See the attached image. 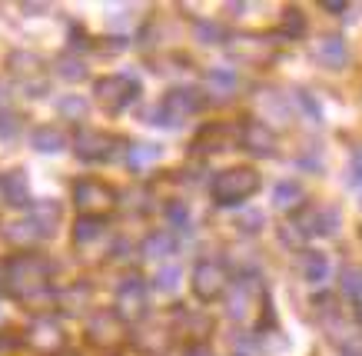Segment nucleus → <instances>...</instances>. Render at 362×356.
I'll list each match as a JSON object with an SVG mask.
<instances>
[{"mask_svg": "<svg viewBox=\"0 0 362 356\" xmlns=\"http://www.w3.org/2000/svg\"><path fill=\"white\" fill-rule=\"evenodd\" d=\"M4 289L13 300L37 303L50 297V263L37 253H21L4 263Z\"/></svg>", "mask_w": 362, "mask_h": 356, "instance_id": "f257e3e1", "label": "nucleus"}, {"mask_svg": "<svg viewBox=\"0 0 362 356\" xmlns=\"http://www.w3.org/2000/svg\"><path fill=\"white\" fill-rule=\"evenodd\" d=\"M226 313H230V320L256 323L263 333H269L266 326L273 323V313L266 306V287L259 283L256 273H243V277L236 280V287H233L230 297H226Z\"/></svg>", "mask_w": 362, "mask_h": 356, "instance_id": "f03ea898", "label": "nucleus"}, {"mask_svg": "<svg viewBox=\"0 0 362 356\" xmlns=\"http://www.w3.org/2000/svg\"><path fill=\"white\" fill-rule=\"evenodd\" d=\"M259 190V173L252 167H230L213 180V200L220 207H236Z\"/></svg>", "mask_w": 362, "mask_h": 356, "instance_id": "7ed1b4c3", "label": "nucleus"}, {"mask_svg": "<svg viewBox=\"0 0 362 356\" xmlns=\"http://www.w3.org/2000/svg\"><path fill=\"white\" fill-rule=\"evenodd\" d=\"M70 197H74V207H77L80 217H97L103 220L107 213L117 207V193H113L110 183H103V180H77L74 190H70Z\"/></svg>", "mask_w": 362, "mask_h": 356, "instance_id": "20e7f679", "label": "nucleus"}, {"mask_svg": "<svg viewBox=\"0 0 362 356\" xmlns=\"http://www.w3.org/2000/svg\"><path fill=\"white\" fill-rule=\"evenodd\" d=\"M203 103H206L203 90H197V87H173V90H166L163 107H160V113L153 110L150 120L166 123V127H176L180 120H187V117H193V113L203 110Z\"/></svg>", "mask_w": 362, "mask_h": 356, "instance_id": "39448f33", "label": "nucleus"}, {"mask_svg": "<svg viewBox=\"0 0 362 356\" xmlns=\"http://www.w3.org/2000/svg\"><path fill=\"white\" fill-rule=\"evenodd\" d=\"M189 283H193V297L197 300L213 303L230 289V273H226V267H223L220 260H199L197 267H193Z\"/></svg>", "mask_w": 362, "mask_h": 356, "instance_id": "423d86ee", "label": "nucleus"}, {"mask_svg": "<svg viewBox=\"0 0 362 356\" xmlns=\"http://www.w3.org/2000/svg\"><path fill=\"white\" fill-rule=\"evenodd\" d=\"M140 97V84L133 77H123V74H110V77L97 80V103L107 113H120L127 110L133 101Z\"/></svg>", "mask_w": 362, "mask_h": 356, "instance_id": "0eeeda50", "label": "nucleus"}, {"mask_svg": "<svg viewBox=\"0 0 362 356\" xmlns=\"http://www.w3.org/2000/svg\"><path fill=\"white\" fill-rule=\"evenodd\" d=\"M7 70H11V77L21 84L27 93H44L47 87V67L44 60L37 54H27V50H17V54L7 57Z\"/></svg>", "mask_w": 362, "mask_h": 356, "instance_id": "6e6552de", "label": "nucleus"}, {"mask_svg": "<svg viewBox=\"0 0 362 356\" xmlns=\"http://www.w3.org/2000/svg\"><path fill=\"white\" fill-rule=\"evenodd\" d=\"M87 340L97 350H117L127 340V323L113 310H100L87 320Z\"/></svg>", "mask_w": 362, "mask_h": 356, "instance_id": "1a4fd4ad", "label": "nucleus"}, {"mask_svg": "<svg viewBox=\"0 0 362 356\" xmlns=\"http://www.w3.org/2000/svg\"><path fill=\"white\" fill-rule=\"evenodd\" d=\"M113 303H117V316H120L123 323H136L146 316V287H143L140 277H127L117 287V297H113Z\"/></svg>", "mask_w": 362, "mask_h": 356, "instance_id": "9d476101", "label": "nucleus"}, {"mask_svg": "<svg viewBox=\"0 0 362 356\" xmlns=\"http://www.w3.org/2000/svg\"><path fill=\"white\" fill-rule=\"evenodd\" d=\"M23 340H27V346L37 350V353L57 356L66 343V333L60 330V323H57L54 316H37V320L27 326V336H23Z\"/></svg>", "mask_w": 362, "mask_h": 356, "instance_id": "9b49d317", "label": "nucleus"}, {"mask_svg": "<svg viewBox=\"0 0 362 356\" xmlns=\"http://www.w3.org/2000/svg\"><path fill=\"white\" fill-rule=\"evenodd\" d=\"M74 150H77L80 160L97 163V160H107L113 154V137L103 134V130H93V127H80L74 134Z\"/></svg>", "mask_w": 362, "mask_h": 356, "instance_id": "f8f14e48", "label": "nucleus"}, {"mask_svg": "<svg viewBox=\"0 0 362 356\" xmlns=\"http://www.w3.org/2000/svg\"><path fill=\"white\" fill-rule=\"evenodd\" d=\"M230 54L236 60H246V64H269L276 54V47L269 37L259 34H236L230 40Z\"/></svg>", "mask_w": 362, "mask_h": 356, "instance_id": "ddd939ff", "label": "nucleus"}, {"mask_svg": "<svg viewBox=\"0 0 362 356\" xmlns=\"http://www.w3.org/2000/svg\"><path fill=\"white\" fill-rule=\"evenodd\" d=\"M339 220L342 217L336 207H306V210L299 213L296 226L309 236H332L339 230Z\"/></svg>", "mask_w": 362, "mask_h": 356, "instance_id": "4468645a", "label": "nucleus"}, {"mask_svg": "<svg viewBox=\"0 0 362 356\" xmlns=\"http://www.w3.org/2000/svg\"><path fill=\"white\" fill-rule=\"evenodd\" d=\"M240 144L250 150L252 156H273L276 154V134L273 127L263 120H246L240 127Z\"/></svg>", "mask_w": 362, "mask_h": 356, "instance_id": "2eb2a0df", "label": "nucleus"}, {"mask_svg": "<svg viewBox=\"0 0 362 356\" xmlns=\"http://www.w3.org/2000/svg\"><path fill=\"white\" fill-rule=\"evenodd\" d=\"M240 140V130L230 127V123H209L197 134L193 147H197V154H223V150H230L233 144Z\"/></svg>", "mask_w": 362, "mask_h": 356, "instance_id": "dca6fc26", "label": "nucleus"}, {"mask_svg": "<svg viewBox=\"0 0 362 356\" xmlns=\"http://www.w3.org/2000/svg\"><path fill=\"white\" fill-rule=\"evenodd\" d=\"M176 333L187 336L193 346H199L213 333V320H209L206 313H193V310H180L176 313Z\"/></svg>", "mask_w": 362, "mask_h": 356, "instance_id": "f3484780", "label": "nucleus"}, {"mask_svg": "<svg viewBox=\"0 0 362 356\" xmlns=\"http://www.w3.org/2000/svg\"><path fill=\"white\" fill-rule=\"evenodd\" d=\"M0 197L11 207H27L30 203V183L23 177V170H4L0 173Z\"/></svg>", "mask_w": 362, "mask_h": 356, "instance_id": "a211bd4d", "label": "nucleus"}, {"mask_svg": "<svg viewBox=\"0 0 362 356\" xmlns=\"http://www.w3.org/2000/svg\"><path fill=\"white\" fill-rule=\"evenodd\" d=\"M316 60L329 70H342L346 64H349V47H346V40H342L339 34L322 37V40L316 44Z\"/></svg>", "mask_w": 362, "mask_h": 356, "instance_id": "6ab92c4d", "label": "nucleus"}, {"mask_svg": "<svg viewBox=\"0 0 362 356\" xmlns=\"http://www.w3.org/2000/svg\"><path fill=\"white\" fill-rule=\"evenodd\" d=\"M27 220H30V226H33V234H37V240H47V236L57 234L60 207H57V203H37V207L27 213Z\"/></svg>", "mask_w": 362, "mask_h": 356, "instance_id": "aec40b11", "label": "nucleus"}, {"mask_svg": "<svg viewBox=\"0 0 362 356\" xmlns=\"http://www.w3.org/2000/svg\"><path fill=\"white\" fill-rule=\"evenodd\" d=\"M306 203V193H303V187H299L296 180H279L273 187V207L276 210H283V213H289V210H299Z\"/></svg>", "mask_w": 362, "mask_h": 356, "instance_id": "412c9836", "label": "nucleus"}, {"mask_svg": "<svg viewBox=\"0 0 362 356\" xmlns=\"http://www.w3.org/2000/svg\"><path fill=\"white\" fill-rule=\"evenodd\" d=\"M160 156H163V147H156V144H130V150H127V167H130L133 173H146Z\"/></svg>", "mask_w": 362, "mask_h": 356, "instance_id": "4be33fe9", "label": "nucleus"}, {"mask_svg": "<svg viewBox=\"0 0 362 356\" xmlns=\"http://www.w3.org/2000/svg\"><path fill=\"white\" fill-rule=\"evenodd\" d=\"M299 273H303L306 283H322L329 277V256L319 253V250H306L299 256Z\"/></svg>", "mask_w": 362, "mask_h": 356, "instance_id": "5701e85b", "label": "nucleus"}, {"mask_svg": "<svg viewBox=\"0 0 362 356\" xmlns=\"http://www.w3.org/2000/svg\"><path fill=\"white\" fill-rule=\"evenodd\" d=\"M236 87H240V80H236L233 70H209L206 74V90L213 101H230Z\"/></svg>", "mask_w": 362, "mask_h": 356, "instance_id": "b1692460", "label": "nucleus"}, {"mask_svg": "<svg viewBox=\"0 0 362 356\" xmlns=\"http://www.w3.org/2000/svg\"><path fill=\"white\" fill-rule=\"evenodd\" d=\"M33 150H40V154H60L66 147V137L64 130H57V127H37L30 137Z\"/></svg>", "mask_w": 362, "mask_h": 356, "instance_id": "393cba45", "label": "nucleus"}, {"mask_svg": "<svg viewBox=\"0 0 362 356\" xmlns=\"http://www.w3.org/2000/svg\"><path fill=\"white\" fill-rule=\"evenodd\" d=\"M173 236L170 234H150L143 240V256L150 260V263H163L166 256L173 253Z\"/></svg>", "mask_w": 362, "mask_h": 356, "instance_id": "a878e982", "label": "nucleus"}, {"mask_svg": "<svg viewBox=\"0 0 362 356\" xmlns=\"http://www.w3.org/2000/svg\"><path fill=\"white\" fill-rule=\"evenodd\" d=\"M103 230H107V223L97 220V217H77V223H74V243L77 246L93 243V240L103 236Z\"/></svg>", "mask_w": 362, "mask_h": 356, "instance_id": "bb28decb", "label": "nucleus"}, {"mask_svg": "<svg viewBox=\"0 0 362 356\" xmlns=\"http://www.w3.org/2000/svg\"><path fill=\"white\" fill-rule=\"evenodd\" d=\"M303 30H306V17H303V11H299V7H286L283 21H279V34L289 37V40H296V37H303Z\"/></svg>", "mask_w": 362, "mask_h": 356, "instance_id": "cd10ccee", "label": "nucleus"}, {"mask_svg": "<svg viewBox=\"0 0 362 356\" xmlns=\"http://www.w3.org/2000/svg\"><path fill=\"white\" fill-rule=\"evenodd\" d=\"M339 287H342V293L346 297H359L362 293V267H342V273H339Z\"/></svg>", "mask_w": 362, "mask_h": 356, "instance_id": "c85d7f7f", "label": "nucleus"}, {"mask_svg": "<svg viewBox=\"0 0 362 356\" xmlns=\"http://www.w3.org/2000/svg\"><path fill=\"white\" fill-rule=\"evenodd\" d=\"M57 74L74 84V80L87 77V64H80V60H74V57H60V60H57Z\"/></svg>", "mask_w": 362, "mask_h": 356, "instance_id": "c756f323", "label": "nucleus"}, {"mask_svg": "<svg viewBox=\"0 0 362 356\" xmlns=\"http://www.w3.org/2000/svg\"><path fill=\"white\" fill-rule=\"evenodd\" d=\"M87 297H90V289H87V287H70V289H64V293H60V303H64V310L77 313L80 306L87 303Z\"/></svg>", "mask_w": 362, "mask_h": 356, "instance_id": "7c9ffc66", "label": "nucleus"}, {"mask_svg": "<svg viewBox=\"0 0 362 356\" xmlns=\"http://www.w3.org/2000/svg\"><path fill=\"white\" fill-rule=\"evenodd\" d=\"M17 134H21V117L13 110H7V107H0V137H4V140H13Z\"/></svg>", "mask_w": 362, "mask_h": 356, "instance_id": "2f4dec72", "label": "nucleus"}, {"mask_svg": "<svg viewBox=\"0 0 362 356\" xmlns=\"http://www.w3.org/2000/svg\"><path fill=\"white\" fill-rule=\"evenodd\" d=\"M60 113L66 120H80V117H87V101L83 97H64L60 101Z\"/></svg>", "mask_w": 362, "mask_h": 356, "instance_id": "473e14b6", "label": "nucleus"}, {"mask_svg": "<svg viewBox=\"0 0 362 356\" xmlns=\"http://www.w3.org/2000/svg\"><path fill=\"white\" fill-rule=\"evenodd\" d=\"M176 283H180V270H176V267H160V270H156V280H153L156 289L170 293V289H176Z\"/></svg>", "mask_w": 362, "mask_h": 356, "instance_id": "72a5a7b5", "label": "nucleus"}, {"mask_svg": "<svg viewBox=\"0 0 362 356\" xmlns=\"http://www.w3.org/2000/svg\"><path fill=\"white\" fill-rule=\"evenodd\" d=\"M166 220L173 223L176 230H180V226H187V223H189L187 207H183V203H170V207H166Z\"/></svg>", "mask_w": 362, "mask_h": 356, "instance_id": "f704fd0d", "label": "nucleus"}, {"mask_svg": "<svg viewBox=\"0 0 362 356\" xmlns=\"http://www.w3.org/2000/svg\"><path fill=\"white\" fill-rule=\"evenodd\" d=\"M236 226H240V230H246V234H256V230L263 226V213H256V210L243 213L240 220H236Z\"/></svg>", "mask_w": 362, "mask_h": 356, "instance_id": "c9c22d12", "label": "nucleus"}, {"mask_svg": "<svg viewBox=\"0 0 362 356\" xmlns=\"http://www.w3.org/2000/svg\"><path fill=\"white\" fill-rule=\"evenodd\" d=\"M197 34L203 44H216V40H223V30L216 27V23H197Z\"/></svg>", "mask_w": 362, "mask_h": 356, "instance_id": "e433bc0d", "label": "nucleus"}, {"mask_svg": "<svg viewBox=\"0 0 362 356\" xmlns=\"http://www.w3.org/2000/svg\"><path fill=\"white\" fill-rule=\"evenodd\" d=\"M296 103H299V107H303V110L309 113V120H319V103L313 101V97H309L306 90H299V93H296Z\"/></svg>", "mask_w": 362, "mask_h": 356, "instance_id": "4c0bfd02", "label": "nucleus"}, {"mask_svg": "<svg viewBox=\"0 0 362 356\" xmlns=\"http://www.w3.org/2000/svg\"><path fill=\"white\" fill-rule=\"evenodd\" d=\"M349 183L362 187V147L352 154V163H349Z\"/></svg>", "mask_w": 362, "mask_h": 356, "instance_id": "58836bf2", "label": "nucleus"}, {"mask_svg": "<svg viewBox=\"0 0 362 356\" xmlns=\"http://www.w3.org/2000/svg\"><path fill=\"white\" fill-rule=\"evenodd\" d=\"M322 11L342 13V11H346V0H322Z\"/></svg>", "mask_w": 362, "mask_h": 356, "instance_id": "ea45409f", "label": "nucleus"}, {"mask_svg": "<svg viewBox=\"0 0 362 356\" xmlns=\"http://www.w3.org/2000/svg\"><path fill=\"white\" fill-rule=\"evenodd\" d=\"M13 346H17V336H11V333H0V353H11Z\"/></svg>", "mask_w": 362, "mask_h": 356, "instance_id": "a19ab883", "label": "nucleus"}, {"mask_svg": "<svg viewBox=\"0 0 362 356\" xmlns=\"http://www.w3.org/2000/svg\"><path fill=\"white\" fill-rule=\"evenodd\" d=\"M21 11H23V13H44L47 4H21Z\"/></svg>", "mask_w": 362, "mask_h": 356, "instance_id": "79ce46f5", "label": "nucleus"}, {"mask_svg": "<svg viewBox=\"0 0 362 356\" xmlns=\"http://www.w3.org/2000/svg\"><path fill=\"white\" fill-rule=\"evenodd\" d=\"M187 356H209V353H206V350H203V346H193V350H189Z\"/></svg>", "mask_w": 362, "mask_h": 356, "instance_id": "37998d69", "label": "nucleus"}, {"mask_svg": "<svg viewBox=\"0 0 362 356\" xmlns=\"http://www.w3.org/2000/svg\"><path fill=\"white\" fill-rule=\"evenodd\" d=\"M356 316H359V320H362V293H359V297H356Z\"/></svg>", "mask_w": 362, "mask_h": 356, "instance_id": "c03bdc74", "label": "nucleus"}, {"mask_svg": "<svg viewBox=\"0 0 362 356\" xmlns=\"http://www.w3.org/2000/svg\"><path fill=\"white\" fill-rule=\"evenodd\" d=\"M0 287H4V267H0Z\"/></svg>", "mask_w": 362, "mask_h": 356, "instance_id": "a18cd8bd", "label": "nucleus"}, {"mask_svg": "<svg viewBox=\"0 0 362 356\" xmlns=\"http://www.w3.org/2000/svg\"><path fill=\"white\" fill-rule=\"evenodd\" d=\"M57 356H77V353H57Z\"/></svg>", "mask_w": 362, "mask_h": 356, "instance_id": "49530a36", "label": "nucleus"}, {"mask_svg": "<svg viewBox=\"0 0 362 356\" xmlns=\"http://www.w3.org/2000/svg\"><path fill=\"white\" fill-rule=\"evenodd\" d=\"M359 203H362V200H359Z\"/></svg>", "mask_w": 362, "mask_h": 356, "instance_id": "de8ad7c7", "label": "nucleus"}]
</instances>
